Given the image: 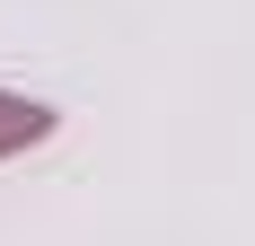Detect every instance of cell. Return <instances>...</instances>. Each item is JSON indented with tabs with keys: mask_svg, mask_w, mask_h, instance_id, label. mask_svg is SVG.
Segmentation results:
<instances>
[{
	"mask_svg": "<svg viewBox=\"0 0 255 246\" xmlns=\"http://www.w3.org/2000/svg\"><path fill=\"white\" fill-rule=\"evenodd\" d=\"M53 106L44 97H18V88H0V167H9V158H26V149H44L53 141Z\"/></svg>",
	"mask_w": 255,
	"mask_h": 246,
	"instance_id": "cell-1",
	"label": "cell"
}]
</instances>
